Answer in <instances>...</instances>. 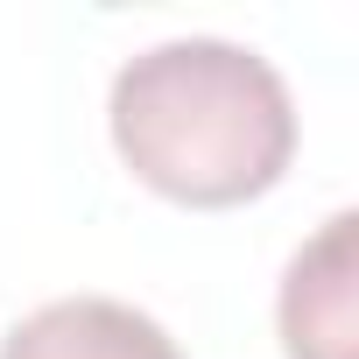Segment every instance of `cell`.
<instances>
[{"label":"cell","mask_w":359,"mask_h":359,"mask_svg":"<svg viewBox=\"0 0 359 359\" xmlns=\"http://www.w3.org/2000/svg\"><path fill=\"white\" fill-rule=\"evenodd\" d=\"M113 148L155 198L226 212L282 184L296 155V106L268 57L184 36L141 50L113 78Z\"/></svg>","instance_id":"obj_1"},{"label":"cell","mask_w":359,"mask_h":359,"mask_svg":"<svg viewBox=\"0 0 359 359\" xmlns=\"http://www.w3.org/2000/svg\"><path fill=\"white\" fill-rule=\"evenodd\" d=\"M352 233H359V219L338 212V219H324V233L289 261V282H282V352H289V359H352V345H359Z\"/></svg>","instance_id":"obj_2"},{"label":"cell","mask_w":359,"mask_h":359,"mask_svg":"<svg viewBox=\"0 0 359 359\" xmlns=\"http://www.w3.org/2000/svg\"><path fill=\"white\" fill-rule=\"evenodd\" d=\"M0 359H184V352L134 303L64 296V303H43L36 317H22L0 345Z\"/></svg>","instance_id":"obj_3"}]
</instances>
